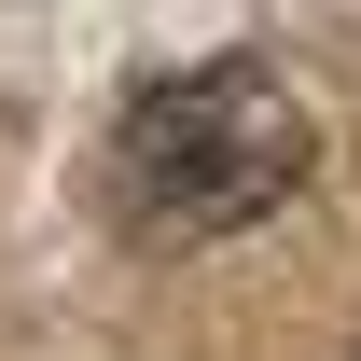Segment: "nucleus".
Listing matches in <instances>:
<instances>
[{
	"mask_svg": "<svg viewBox=\"0 0 361 361\" xmlns=\"http://www.w3.org/2000/svg\"><path fill=\"white\" fill-rule=\"evenodd\" d=\"M111 167H126V209L153 236H250L264 209L306 195L319 126H306V97L278 84L264 56H223V70H180V84L139 97Z\"/></svg>",
	"mask_w": 361,
	"mask_h": 361,
	"instance_id": "f257e3e1",
	"label": "nucleus"
}]
</instances>
